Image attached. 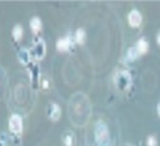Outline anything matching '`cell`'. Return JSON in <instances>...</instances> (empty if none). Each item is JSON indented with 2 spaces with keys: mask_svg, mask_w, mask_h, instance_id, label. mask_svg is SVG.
<instances>
[{
  "mask_svg": "<svg viewBox=\"0 0 160 146\" xmlns=\"http://www.w3.org/2000/svg\"><path fill=\"white\" fill-rule=\"evenodd\" d=\"M95 141L98 146H109L111 145V136L108 127L104 121H98L95 125Z\"/></svg>",
  "mask_w": 160,
  "mask_h": 146,
  "instance_id": "cell-1",
  "label": "cell"
},
{
  "mask_svg": "<svg viewBox=\"0 0 160 146\" xmlns=\"http://www.w3.org/2000/svg\"><path fill=\"white\" fill-rule=\"evenodd\" d=\"M147 145H148V146H156V140L154 138V137H148Z\"/></svg>",
  "mask_w": 160,
  "mask_h": 146,
  "instance_id": "cell-13",
  "label": "cell"
},
{
  "mask_svg": "<svg viewBox=\"0 0 160 146\" xmlns=\"http://www.w3.org/2000/svg\"><path fill=\"white\" fill-rule=\"evenodd\" d=\"M46 54V44L43 40H38V42L33 46V48L30 50V55L35 59H42Z\"/></svg>",
  "mask_w": 160,
  "mask_h": 146,
  "instance_id": "cell-4",
  "label": "cell"
},
{
  "mask_svg": "<svg viewBox=\"0 0 160 146\" xmlns=\"http://www.w3.org/2000/svg\"><path fill=\"white\" fill-rule=\"evenodd\" d=\"M156 39H158V43H159V44H160V33H159V35H158V37H156Z\"/></svg>",
  "mask_w": 160,
  "mask_h": 146,
  "instance_id": "cell-14",
  "label": "cell"
},
{
  "mask_svg": "<svg viewBox=\"0 0 160 146\" xmlns=\"http://www.w3.org/2000/svg\"><path fill=\"white\" fill-rule=\"evenodd\" d=\"M60 113H61V110L59 107L58 103H52L50 106V112H48V116L52 121H58L60 119Z\"/></svg>",
  "mask_w": 160,
  "mask_h": 146,
  "instance_id": "cell-6",
  "label": "cell"
},
{
  "mask_svg": "<svg viewBox=\"0 0 160 146\" xmlns=\"http://www.w3.org/2000/svg\"><path fill=\"white\" fill-rule=\"evenodd\" d=\"M30 29L34 34H38L42 29V21L39 20V17H33L30 20Z\"/></svg>",
  "mask_w": 160,
  "mask_h": 146,
  "instance_id": "cell-8",
  "label": "cell"
},
{
  "mask_svg": "<svg viewBox=\"0 0 160 146\" xmlns=\"http://www.w3.org/2000/svg\"><path fill=\"white\" fill-rule=\"evenodd\" d=\"M85 39H86V33H85V30L78 29V30L76 31L74 40H76L78 44H83V43H85Z\"/></svg>",
  "mask_w": 160,
  "mask_h": 146,
  "instance_id": "cell-9",
  "label": "cell"
},
{
  "mask_svg": "<svg viewBox=\"0 0 160 146\" xmlns=\"http://www.w3.org/2000/svg\"><path fill=\"white\" fill-rule=\"evenodd\" d=\"M62 143H64V146H74V143H76L74 133L70 131H67L62 136Z\"/></svg>",
  "mask_w": 160,
  "mask_h": 146,
  "instance_id": "cell-7",
  "label": "cell"
},
{
  "mask_svg": "<svg viewBox=\"0 0 160 146\" xmlns=\"http://www.w3.org/2000/svg\"><path fill=\"white\" fill-rule=\"evenodd\" d=\"M12 35H13V39H14V40H20V39L22 38V35H23V29H22V26H21V25H16V26L13 28V30H12Z\"/></svg>",
  "mask_w": 160,
  "mask_h": 146,
  "instance_id": "cell-10",
  "label": "cell"
},
{
  "mask_svg": "<svg viewBox=\"0 0 160 146\" xmlns=\"http://www.w3.org/2000/svg\"><path fill=\"white\" fill-rule=\"evenodd\" d=\"M128 21H129L130 26L138 28L141 25V22H142V16L137 9H134V11H132L129 13V16H128Z\"/></svg>",
  "mask_w": 160,
  "mask_h": 146,
  "instance_id": "cell-5",
  "label": "cell"
},
{
  "mask_svg": "<svg viewBox=\"0 0 160 146\" xmlns=\"http://www.w3.org/2000/svg\"><path fill=\"white\" fill-rule=\"evenodd\" d=\"M72 46H73V39H72L70 35H67L64 38H60L58 42H56V48H58V51L60 52H67L69 51Z\"/></svg>",
  "mask_w": 160,
  "mask_h": 146,
  "instance_id": "cell-3",
  "label": "cell"
},
{
  "mask_svg": "<svg viewBox=\"0 0 160 146\" xmlns=\"http://www.w3.org/2000/svg\"><path fill=\"white\" fill-rule=\"evenodd\" d=\"M158 113L160 115V103H159V106H158Z\"/></svg>",
  "mask_w": 160,
  "mask_h": 146,
  "instance_id": "cell-15",
  "label": "cell"
},
{
  "mask_svg": "<svg viewBox=\"0 0 160 146\" xmlns=\"http://www.w3.org/2000/svg\"><path fill=\"white\" fill-rule=\"evenodd\" d=\"M137 55H138L137 48H135V47H132L130 50L128 51V60H134L135 58H137Z\"/></svg>",
  "mask_w": 160,
  "mask_h": 146,
  "instance_id": "cell-12",
  "label": "cell"
},
{
  "mask_svg": "<svg viewBox=\"0 0 160 146\" xmlns=\"http://www.w3.org/2000/svg\"><path fill=\"white\" fill-rule=\"evenodd\" d=\"M22 129H23L22 117L20 115H17V113H14V115H12L9 119V131L13 134H21Z\"/></svg>",
  "mask_w": 160,
  "mask_h": 146,
  "instance_id": "cell-2",
  "label": "cell"
},
{
  "mask_svg": "<svg viewBox=\"0 0 160 146\" xmlns=\"http://www.w3.org/2000/svg\"><path fill=\"white\" fill-rule=\"evenodd\" d=\"M137 51H138V54H145L147 50H148V44H147V40H145V39H139L138 40V43H137Z\"/></svg>",
  "mask_w": 160,
  "mask_h": 146,
  "instance_id": "cell-11",
  "label": "cell"
}]
</instances>
